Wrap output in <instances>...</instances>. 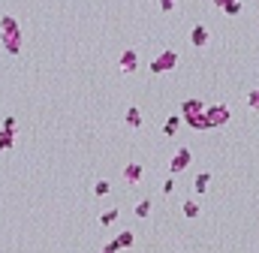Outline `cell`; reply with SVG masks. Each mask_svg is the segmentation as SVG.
<instances>
[{
	"label": "cell",
	"instance_id": "obj_9",
	"mask_svg": "<svg viewBox=\"0 0 259 253\" xmlns=\"http://www.w3.org/2000/svg\"><path fill=\"white\" fill-rule=\"evenodd\" d=\"M127 121H130L133 126H139V121H142V115H139V108H130V112H127Z\"/></svg>",
	"mask_w": 259,
	"mask_h": 253
},
{
	"label": "cell",
	"instance_id": "obj_13",
	"mask_svg": "<svg viewBox=\"0 0 259 253\" xmlns=\"http://www.w3.org/2000/svg\"><path fill=\"white\" fill-rule=\"evenodd\" d=\"M214 6H226V0H214Z\"/></svg>",
	"mask_w": 259,
	"mask_h": 253
},
{
	"label": "cell",
	"instance_id": "obj_1",
	"mask_svg": "<svg viewBox=\"0 0 259 253\" xmlns=\"http://www.w3.org/2000/svg\"><path fill=\"white\" fill-rule=\"evenodd\" d=\"M3 42L9 51H19V27H15V18H3Z\"/></svg>",
	"mask_w": 259,
	"mask_h": 253
},
{
	"label": "cell",
	"instance_id": "obj_5",
	"mask_svg": "<svg viewBox=\"0 0 259 253\" xmlns=\"http://www.w3.org/2000/svg\"><path fill=\"white\" fill-rule=\"evenodd\" d=\"M136 66V51H124V54H120V69H133Z\"/></svg>",
	"mask_w": 259,
	"mask_h": 253
},
{
	"label": "cell",
	"instance_id": "obj_4",
	"mask_svg": "<svg viewBox=\"0 0 259 253\" xmlns=\"http://www.w3.org/2000/svg\"><path fill=\"white\" fill-rule=\"evenodd\" d=\"M190 42H193V45H205V42H208V30H205L202 24L193 27V30H190Z\"/></svg>",
	"mask_w": 259,
	"mask_h": 253
},
{
	"label": "cell",
	"instance_id": "obj_7",
	"mask_svg": "<svg viewBox=\"0 0 259 253\" xmlns=\"http://www.w3.org/2000/svg\"><path fill=\"white\" fill-rule=\"evenodd\" d=\"M187 160H190V151H181V154L175 157V163H172V169H181V166H184Z\"/></svg>",
	"mask_w": 259,
	"mask_h": 253
},
{
	"label": "cell",
	"instance_id": "obj_12",
	"mask_svg": "<svg viewBox=\"0 0 259 253\" xmlns=\"http://www.w3.org/2000/svg\"><path fill=\"white\" fill-rule=\"evenodd\" d=\"M172 6H175V0H160V9H163V12H169Z\"/></svg>",
	"mask_w": 259,
	"mask_h": 253
},
{
	"label": "cell",
	"instance_id": "obj_8",
	"mask_svg": "<svg viewBox=\"0 0 259 253\" xmlns=\"http://www.w3.org/2000/svg\"><path fill=\"white\" fill-rule=\"evenodd\" d=\"M178 124H181V118H169V124L163 126V130H166V136H172V133H175V130H178Z\"/></svg>",
	"mask_w": 259,
	"mask_h": 253
},
{
	"label": "cell",
	"instance_id": "obj_11",
	"mask_svg": "<svg viewBox=\"0 0 259 253\" xmlns=\"http://www.w3.org/2000/svg\"><path fill=\"white\" fill-rule=\"evenodd\" d=\"M250 105H253V108H259V87H256V90H250Z\"/></svg>",
	"mask_w": 259,
	"mask_h": 253
},
{
	"label": "cell",
	"instance_id": "obj_6",
	"mask_svg": "<svg viewBox=\"0 0 259 253\" xmlns=\"http://www.w3.org/2000/svg\"><path fill=\"white\" fill-rule=\"evenodd\" d=\"M223 12H226V15H238V12H241V0H226Z\"/></svg>",
	"mask_w": 259,
	"mask_h": 253
},
{
	"label": "cell",
	"instance_id": "obj_2",
	"mask_svg": "<svg viewBox=\"0 0 259 253\" xmlns=\"http://www.w3.org/2000/svg\"><path fill=\"white\" fill-rule=\"evenodd\" d=\"M205 121H208V126H220V124H226L229 121V108L226 105H214L205 112Z\"/></svg>",
	"mask_w": 259,
	"mask_h": 253
},
{
	"label": "cell",
	"instance_id": "obj_3",
	"mask_svg": "<svg viewBox=\"0 0 259 253\" xmlns=\"http://www.w3.org/2000/svg\"><path fill=\"white\" fill-rule=\"evenodd\" d=\"M178 63V58H175V51H163L160 58H154V63H151V69L154 72H163V69H172Z\"/></svg>",
	"mask_w": 259,
	"mask_h": 253
},
{
	"label": "cell",
	"instance_id": "obj_10",
	"mask_svg": "<svg viewBox=\"0 0 259 253\" xmlns=\"http://www.w3.org/2000/svg\"><path fill=\"white\" fill-rule=\"evenodd\" d=\"M139 172H142V169L136 166V163H133V166H127V178H130V181H139Z\"/></svg>",
	"mask_w": 259,
	"mask_h": 253
}]
</instances>
